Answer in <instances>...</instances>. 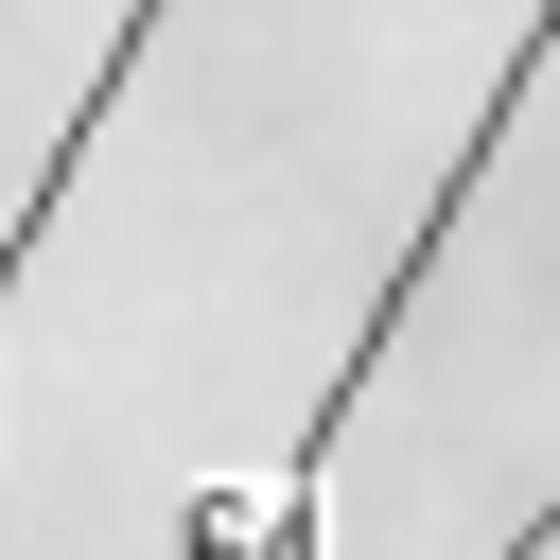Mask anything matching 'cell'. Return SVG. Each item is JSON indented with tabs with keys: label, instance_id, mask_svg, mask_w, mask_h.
I'll list each match as a JSON object with an SVG mask.
<instances>
[{
	"label": "cell",
	"instance_id": "cell-1",
	"mask_svg": "<svg viewBox=\"0 0 560 560\" xmlns=\"http://www.w3.org/2000/svg\"><path fill=\"white\" fill-rule=\"evenodd\" d=\"M542 52H560V0H525V35H508V70H490V105H472V140H455V175L420 192V228H402V280L350 315V350H332V385H315V420H280V455H262V490H192L175 508V560H332V455H350V402L385 385V350H402V315H420V280H438V245H455V210L490 192V158H508V122H525V88H542Z\"/></svg>",
	"mask_w": 560,
	"mask_h": 560
},
{
	"label": "cell",
	"instance_id": "cell-2",
	"mask_svg": "<svg viewBox=\"0 0 560 560\" xmlns=\"http://www.w3.org/2000/svg\"><path fill=\"white\" fill-rule=\"evenodd\" d=\"M158 35H175V0H122V18H105V70L70 88V140L35 158V192H18V228H0V332H18V298H35V245H52V210H70V175H88V140H105V105L140 88V52H158ZM0 438H18V402H0Z\"/></svg>",
	"mask_w": 560,
	"mask_h": 560
},
{
	"label": "cell",
	"instance_id": "cell-3",
	"mask_svg": "<svg viewBox=\"0 0 560 560\" xmlns=\"http://www.w3.org/2000/svg\"><path fill=\"white\" fill-rule=\"evenodd\" d=\"M490 560H560V490H542V508H525V525H508Z\"/></svg>",
	"mask_w": 560,
	"mask_h": 560
}]
</instances>
